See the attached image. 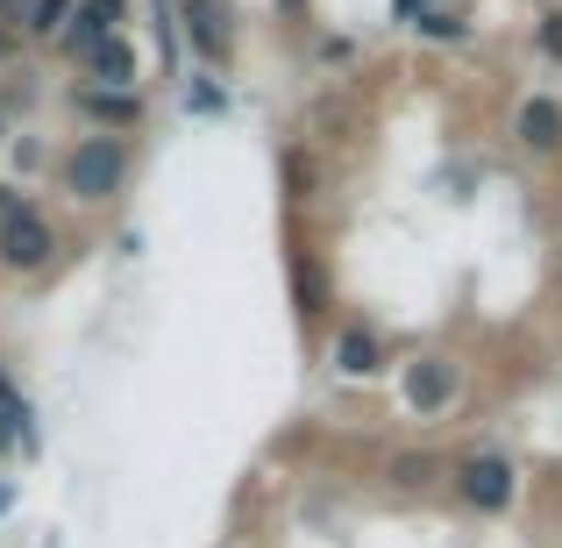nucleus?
Segmentation results:
<instances>
[{
    "label": "nucleus",
    "instance_id": "9d476101",
    "mask_svg": "<svg viewBox=\"0 0 562 548\" xmlns=\"http://www.w3.org/2000/svg\"><path fill=\"white\" fill-rule=\"evenodd\" d=\"M86 114H108V122H136V93H108V86H93V93H79Z\"/></svg>",
    "mask_w": 562,
    "mask_h": 548
},
{
    "label": "nucleus",
    "instance_id": "7ed1b4c3",
    "mask_svg": "<svg viewBox=\"0 0 562 548\" xmlns=\"http://www.w3.org/2000/svg\"><path fill=\"white\" fill-rule=\"evenodd\" d=\"M456 492H463L477 513H498L513 499V463L506 456H470V463L456 470Z\"/></svg>",
    "mask_w": 562,
    "mask_h": 548
},
{
    "label": "nucleus",
    "instance_id": "39448f33",
    "mask_svg": "<svg viewBox=\"0 0 562 548\" xmlns=\"http://www.w3.org/2000/svg\"><path fill=\"white\" fill-rule=\"evenodd\" d=\"M122 14H128V0H86L79 22L65 29V51H100V43L122 29Z\"/></svg>",
    "mask_w": 562,
    "mask_h": 548
},
{
    "label": "nucleus",
    "instance_id": "423d86ee",
    "mask_svg": "<svg viewBox=\"0 0 562 548\" xmlns=\"http://www.w3.org/2000/svg\"><path fill=\"white\" fill-rule=\"evenodd\" d=\"M186 36H192L200 57H221L228 51V8H221V0H192L186 8Z\"/></svg>",
    "mask_w": 562,
    "mask_h": 548
},
{
    "label": "nucleus",
    "instance_id": "6e6552de",
    "mask_svg": "<svg viewBox=\"0 0 562 548\" xmlns=\"http://www.w3.org/2000/svg\"><path fill=\"white\" fill-rule=\"evenodd\" d=\"M335 364H342L349 378H371V370L384 364L378 357V335L371 328H342V335H335Z\"/></svg>",
    "mask_w": 562,
    "mask_h": 548
},
{
    "label": "nucleus",
    "instance_id": "f257e3e1",
    "mask_svg": "<svg viewBox=\"0 0 562 548\" xmlns=\"http://www.w3.org/2000/svg\"><path fill=\"white\" fill-rule=\"evenodd\" d=\"M50 221L36 214V206L22 200H0V257L14 264V271H36V264H50Z\"/></svg>",
    "mask_w": 562,
    "mask_h": 548
},
{
    "label": "nucleus",
    "instance_id": "ddd939ff",
    "mask_svg": "<svg viewBox=\"0 0 562 548\" xmlns=\"http://www.w3.org/2000/svg\"><path fill=\"white\" fill-rule=\"evenodd\" d=\"M420 29H427V36H449V43H456V36H463V22H456V14H441V8H435V14H427V22H420Z\"/></svg>",
    "mask_w": 562,
    "mask_h": 548
},
{
    "label": "nucleus",
    "instance_id": "f03ea898",
    "mask_svg": "<svg viewBox=\"0 0 562 548\" xmlns=\"http://www.w3.org/2000/svg\"><path fill=\"white\" fill-rule=\"evenodd\" d=\"M65 179H71L79 200H108V192L122 186V143H108V136L79 143V150H71V165H65Z\"/></svg>",
    "mask_w": 562,
    "mask_h": 548
},
{
    "label": "nucleus",
    "instance_id": "f8f14e48",
    "mask_svg": "<svg viewBox=\"0 0 562 548\" xmlns=\"http://www.w3.org/2000/svg\"><path fill=\"white\" fill-rule=\"evenodd\" d=\"M392 478L398 484H427L435 478V456H392Z\"/></svg>",
    "mask_w": 562,
    "mask_h": 548
},
{
    "label": "nucleus",
    "instance_id": "2eb2a0df",
    "mask_svg": "<svg viewBox=\"0 0 562 548\" xmlns=\"http://www.w3.org/2000/svg\"><path fill=\"white\" fill-rule=\"evenodd\" d=\"M8 499H14V492H8V484H0V513H8Z\"/></svg>",
    "mask_w": 562,
    "mask_h": 548
},
{
    "label": "nucleus",
    "instance_id": "1a4fd4ad",
    "mask_svg": "<svg viewBox=\"0 0 562 548\" xmlns=\"http://www.w3.org/2000/svg\"><path fill=\"white\" fill-rule=\"evenodd\" d=\"M93 71L114 86V93H128V79H136V57H128V43H122V36H108V43L93 51Z\"/></svg>",
    "mask_w": 562,
    "mask_h": 548
},
{
    "label": "nucleus",
    "instance_id": "20e7f679",
    "mask_svg": "<svg viewBox=\"0 0 562 548\" xmlns=\"http://www.w3.org/2000/svg\"><path fill=\"white\" fill-rule=\"evenodd\" d=\"M449 392H456V370L441 364V357H413L406 364V406L413 413H441V406H449Z\"/></svg>",
    "mask_w": 562,
    "mask_h": 548
},
{
    "label": "nucleus",
    "instance_id": "0eeeda50",
    "mask_svg": "<svg viewBox=\"0 0 562 548\" xmlns=\"http://www.w3.org/2000/svg\"><path fill=\"white\" fill-rule=\"evenodd\" d=\"M520 143H527V150H555V143H562V108H555V100H527V108H520Z\"/></svg>",
    "mask_w": 562,
    "mask_h": 548
},
{
    "label": "nucleus",
    "instance_id": "4468645a",
    "mask_svg": "<svg viewBox=\"0 0 562 548\" xmlns=\"http://www.w3.org/2000/svg\"><path fill=\"white\" fill-rule=\"evenodd\" d=\"M541 51L562 57V14H541Z\"/></svg>",
    "mask_w": 562,
    "mask_h": 548
},
{
    "label": "nucleus",
    "instance_id": "9b49d317",
    "mask_svg": "<svg viewBox=\"0 0 562 548\" xmlns=\"http://www.w3.org/2000/svg\"><path fill=\"white\" fill-rule=\"evenodd\" d=\"M65 8H71V0H29V29H36V36H50V29L65 22Z\"/></svg>",
    "mask_w": 562,
    "mask_h": 548
},
{
    "label": "nucleus",
    "instance_id": "dca6fc26",
    "mask_svg": "<svg viewBox=\"0 0 562 548\" xmlns=\"http://www.w3.org/2000/svg\"><path fill=\"white\" fill-rule=\"evenodd\" d=\"M8 8H22V0H8Z\"/></svg>",
    "mask_w": 562,
    "mask_h": 548
}]
</instances>
